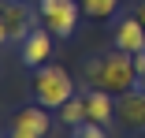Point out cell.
I'll return each mask as SVG.
<instances>
[{
	"label": "cell",
	"mask_w": 145,
	"mask_h": 138,
	"mask_svg": "<svg viewBox=\"0 0 145 138\" xmlns=\"http://www.w3.org/2000/svg\"><path fill=\"white\" fill-rule=\"evenodd\" d=\"M82 78H86V86H101V90H108L115 97L141 86V71H138L134 56L123 52V49H112L108 56H93L89 64H86Z\"/></svg>",
	"instance_id": "6da1fadb"
},
{
	"label": "cell",
	"mask_w": 145,
	"mask_h": 138,
	"mask_svg": "<svg viewBox=\"0 0 145 138\" xmlns=\"http://www.w3.org/2000/svg\"><path fill=\"white\" fill-rule=\"evenodd\" d=\"M34 97H37V104L60 112L74 97V78L60 64H41V67H34Z\"/></svg>",
	"instance_id": "7a4b0ae2"
},
{
	"label": "cell",
	"mask_w": 145,
	"mask_h": 138,
	"mask_svg": "<svg viewBox=\"0 0 145 138\" xmlns=\"http://www.w3.org/2000/svg\"><path fill=\"white\" fill-rule=\"evenodd\" d=\"M37 15L56 37H71L82 15V4L78 0H37Z\"/></svg>",
	"instance_id": "3957f363"
},
{
	"label": "cell",
	"mask_w": 145,
	"mask_h": 138,
	"mask_svg": "<svg viewBox=\"0 0 145 138\" xmlns=\"http://www.w3.org/2000/svg\"><path fill=\"white\" fill-rule=\"evenodd\" d=\"M34 30V11L22 4V0H4L0 8V37L4 45H22Z\"/></svg>",
	"instance_id": "277c9868"
},
{
	"label": "cell",
	"mask_w": 145,
	"mask_h": 138,
	"mask_svg": "<svg viewBox=\"0 0 145 138\" xmlns=\"http://www.w3.org/2000/svg\"><path fill=\"white\" fill-rule=\"evenodd\" d=\"M115 123L127 134H145V86L115 97Z\"/></svg>",
	"instance_id": "5b68a950"
},
{
	"label": "cell",
	"mask_w": 145,
	"mask_h": 138,
	"mask_svg": "<svg viewBox=\"0 0 145 138\" xmlns=\"http://www.w3.org/2000/svg\"><path fill=\"white\" fill-rule=\"evenodd\" d=\"M52 37H56V34H48V26H45V30H30V37L19 45L22 64H26V67H41V64L52 56Z\"/></svg>",
	"instance_id": "8992f818"
},
{
	"label": "cell",
	"mask_w": 145,
	"mask_h": 138,
	"mask_svg": "<svg viewBox=\"0 0 145 138\" xmlns=\"http://www.w3.org/2000/svg\"><path fill=\"white\" fill-rule=\"evenodd\" d=\"M115 49L130 52V56L145 52V26H141V19H138V15L119 19V26H115Z\"/></svg>",
	"instance_id": "52a82bcc"
},
{
	"label": "cell",
	"mask_w": 145,
	"mask_h": 138,
	"mask_svg": "<svg viewBox=\"0 0 145 138\" xmlns=\"http://www.w3.org/2000/svg\"><path fill=\"white\" fill-rule=\"evenodd\" d=\"M86 97V112H89V120L93 123H112L115 120V93H108V90H101V86H89L82 93Z\"/></svg>",
	"instance_id": "ba28073f"
},
{
	"label": "cell",
	"mask_w": 145,
	"mask_h": 138,
	"mask_svg": "<svg viewBox=\"0 0 145 138\" xmlns=\"http://www.w3.org/2000/svg\"><path fill=\"white\" fill-rule=\"evenodd\" d=\"M11 127H22V131H30V134H48L52 131V108H45V104H30V108H19L15 112V120H11Z\"/></svg>",
	"instance_id": "9c48e42d"
},
{
	"label": "cell",
	"mask_w": 145,
	"mask_h": 138,
	"mask_svg": "<svg viewBox=\"0 0 145 138\" xmlns=\"http://www.w3.org/2000/svg\"><path fill=\"white\" fill-rule=\"evenodd\" d=\"M86 120H89V112H86V97H82V93H74V97L60 108V123L78 127V123H86Z\"/></svg>",
	"instance_id": "30bf717a"
},
{
	"label": "cell",
	"mask_w": 145,
	"mask_h": 138,
	"mask_svg": "<svg viewBox=\"0 0 145 138\" xmlns=\"http://www.w3.org/2000/svg\"><path fill=\"white\" fill-rule=\"evenodd\" d=\"M78 4H82L86 19H108L115 8H119V0H78Z\"/></svg>",
	"instance_id": "8fae6325"
},
{
	"label": "cell",
	"mask_w": 145,
	"mask_h": 138,
	"mask_svg": "<svg viewBox=\"0 0 145 138\" xmlns=\"http://www.w3.org/2000/svg\"><path fill=\"white\" fill-rule=\"evenodd\" d=\"M71 138H108V134H104V123H93V120H86V123L71 127Z\"/></svg>",
	"instance_id": "7c38bea8"
},
{
	"label": "cell",
	"mask_w": 145,
	"mask_h": 138,
	"mask_svg": "<svg viewBox=\"0 0 145 138\" xmlns=\"http://www.w3.org/2000/svg\"><path fill=\"white\" fill-rule=\"evenodd\" d=\"M8 138H41V134H30V131H22V127H11Z\"/></svg>",
	"instance_id": "4fadbf2b"
},
{
	"label": "cell",
	"mask_w": 145,
	"mask_h": 138,
	"mask_svg": "<svg viewBox=\"0 0 145 138\" xmlns=\"http://www.w3.org/2000/svg\"><path fill=\"white\" fill-rule=\"evenodd\" d=\"M138 19H141V26H145V0H141V8H138Z\"/></svg>",
	"instance_id": "5bb4252c"
},
{
	"label": "cell",
	"mask_w": 145,
	"mask_h": 138,
	"mask_svg": "<svg viewBox=\"0 0 145 138\" xmlns=\"http://www.w3.org/2000/svg\"><path fill=\"white\" fill-rule=\"evenodd\" d=\"M141 86H145V78H141Z\"/></svg>",
	"instance_id": "9a60e30c"
}]
</instances>
